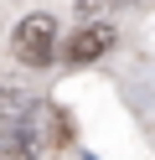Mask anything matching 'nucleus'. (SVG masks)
<instances>
[{"instance_id":"nucleus-3","label":"nucleus","mask_w":155,"mask_h":160,"mask_svg":"<svg viewBox=\"0 0 155 160\" xmlns=\"http://www.w3.org/2000/svg\"><path fill=\"white\" fill-rule=\"evenodd\" d=\"M21 124L36 134V145H41V150H47V145H62V139H67V114H62V108H52V103H31Z\"/></svg>"},{"instance_id":"nucleus-6","label":"nucleus","mask_w":155,"mask_h":160,"mask_svg":"<svg viewBox=\"0 0 155 160\" xmlns=\"http://www.w3.org/2000/svg\"><path fill=\"white\" fill-rule=\"evenodd\" d=\"M119 5H140V0H78L83 16H98V11H119Z\"/></svg>"},{"instance_id":"nucleus-5","label":"nucleus","mask_w":155,"mask_h":160,"mask_svg":"<svg viewBox=\"0 0 155 160\" xmlns=\"http://www.w3.org/2000/svg\"><path fill=\"white\" fill-rule=\"evenodd\" d=\"M26 108H31V98L21 93V88L0 83V129H5V124H21V119H26Z\"/></svg>"},{"instance_id":"nucleus-4","label":"nucleus","mask_w":155,"mask_h":160,"mask_svg":"<svg viewBox=\"0 0 155 160\" xmlns=\"http://www.w3.org/2000/svg\"><path fill=\"white\" fill-rule=\"evenodd\" d=\"M0 160H41V145L26 124H5L0 129Z\"/></svg>"},{"instance_id":"nucleus-1","label":"nucleus","mask_w":155,"mask_h":160,"mask_svg":"<svg viewBox=\"0 0 155 160\" xmlns=\"http://www.w3.org/2000/svg\"><path fill=\"white\" fill-rule=\"evenodd\" d=\"M10 52L26 67H52V57H57V21H52L47 11L26 16V21L16 26V36H10Z\"/></svg>"},{"instance_id":"nucleus-2","label":"nucleus","mask_w":155,"mask_h":160,"mask_svg":"<svg viewBox=\"0 0 155 160\" xmlns=\"http://www.w3.org/2000/svg\"><path fill=\"white\" fill-rule=\"evenodd\" d=\"M109 47H114V26L109 21H88V26L72 31V42L62 47V57H67V62H98Z\"/></svg>"}]
</instances>
